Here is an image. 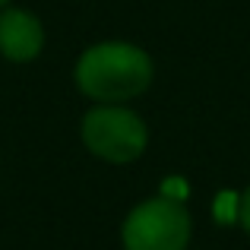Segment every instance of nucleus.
Returning a JSON list of instances; mask_svg holds the SVG:
<instances>
[{
  "mask_svg": "<svg viewBox=\"0 0 250 250\" xmlns=\"http://www.w3.org/2000/svg\"><path fill=\"white\" fill-rule=\"evenodd\" d=\"M73 83L98 104H121L152 85V57L130 42H98L73 67Z\"/></svg>",
  "mask_w": 250,
  "mask_h": 250,
  "instance_id": "obj_1",
  "label": "nucleus"
},
{
  "mask_svg": "<svg viewBox=\"0 0 250 250\" xmlns=\"http://www.w3.org/2000/svg\"><path fill=\"white\" fill-rule=\"evenodd\" d=\"M83 146L95 159L111 165H130L149 146V130L136 111L124 104H95L83 114L80 124Z\"/></svg>",
  "mask_w": 250,
  "mask_h": 250,
  "instance_id": "obj_2",
  "label": "nucleus"
},
{
  "mask_svg": "<svg viewBox=\"0 0 250 250\" xmlns=\"http://www.w3.org/2000/svg\"><path fill=\"white\" fill-rule=\"evenodd\" d=\"M193 238V219L187 206L171 196L136 203L121 225L124 250H187Z\"/></svg>",
  "mask_w": 250,
  "mask_h": 250,
  "instance_id": "obj_3",
  "label": "nucleus"
},
{
  "mask_svg": "<svg viewBox=\"0 0 250 250\" xmlns=\"http://www.w3.org/2000/svg\"><path fill=\"white\" fill-rule=\"evenodd\" d=\"M44 48V25L35 13L22 6L0 10V57L10 63H29Z\"/></svg>",
  "mask_w": 250,
  "mask_h": 250,
  "instance_id": "obj_4",
  "label": "nucleus"
},
{
  "mask_svg": "<svg viewBox=\"0 0 250 250\" xmlns=\"http://www.w3.org/2000/svg\"><path fill=\"white\" fill-rule=\"evenodd\" d=\"M241 225H244V231L250 234V187H247V193L241 196Z\"/></svg>",
  "mask_w": 250,
  "mask_h": 250,
  "instance_id": "obj_5",
  "label": "nucleus"
},
{
  "mask_svg": "<svg viewBox=\"0 0 250 250\" xmlns=\"http://www.w3.org/2000/svg\"><path fill=\"white\" fill-rule=\"evenodd\" d=\"M6 3H10V0H0V10H3V6H6Z\"/></svg>",
  "mask_w": 250,
  "mask_h": 250,
  "instance_id": "obj_6",
  "label": "nucleus"
}]
</instances>
